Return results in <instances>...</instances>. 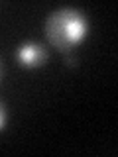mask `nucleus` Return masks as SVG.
Wrapping results in <instances>:
<instances>
[{
    "label": "nucleus",
    "mask_w": 118,
    "mask_h": 157,
    "mask_svg": "<svg viewBox=\"0 0 118 157\" xmlns=\"http://www.w3.org/2000/svg\"><path fill=\"white\" fill-rule=\"evenodd\" d=\"M0 71H2V69H0Z\"/></svg>",
    "instance_id": "39448f33"
},
{
    "label": "nucleus",
    "mask_w": 118,
    "mask_h": 157,
    "mask_svg": "<svg viewBox=\"0 0 118 157\" xmlns=\"http://www.w3.org/2000/svg\"><path fill=\"white\" fill-rule=\"evenodd\" d=\"M49 53L41 43L36 41H26L18 47L16 51V61L20 63V67L24 69H37L41 65H45Z\"/></svg>",
    "instance_id": "f03ea898"
},
{
    "label": "nucleus",
    "mask_w": 118,
    "mask_h": 157,
    "mask_svg": "<svg viewBox=\"0 0 118 157\" xmlns=\"http://www.w3.org/2000/svg\"><path fill=\"white\" fill-rule=\"evenodd\" d=\"M6 120H8L6 108H4V104H2V102H0V132L4 130V126H6Z\"/></svg>",
    "instance_id": "7ed1b4c3"
},
{
    "label": "nucleus",
    "mask_w": 118,
    "mask_h": 157,
    "mask_svg": "<svg viewBox=\"0 0 118 157\" xmlns=\"http://www.w3.org/2000/svg\"><path fill=\"white\" fill-rule=\"evenodd\" d=\"M67 65H69V67H73V65H77V59H75V57H73V55H71V53H67Z\"/></svg>",
    "instance_id": "20e7f679"
},
{
    "label": "nucleus",
    "mask_w": 118,
    "mask_h": 157,
    "mask_svg": "<svg viewBox=\"0 0 118 157\" xmlns=\"http://www.w3.org/2000/svg\"><path fill=\"white\" fill-rule=\"evenodd\" d=\"M88 33V20L77 8H59L45 20V37L61 53H71L85 41Z\"/></svg>",
    "instance_id": "f257e3e1"
}]
</instances>
